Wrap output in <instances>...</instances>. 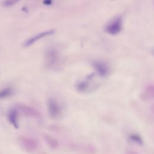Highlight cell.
Listing matches in <instances>:
<instances>
[{"label":"cell","instance_id":"obj_1","mask_svg":"<svg viewBox=\"0 0 154 154\" xmlns=\"http://www.w3.org/2000/svg\"><path fill=\"white\" fill-rule=\"evenodd\" d=\"M123 27V20L122 17L117 16L110 20L105 26V30L106 32L111 35H116L119 34Z\"/></svg>","mask_w":154,"mask_h":154},{"label":"cell","instance_id":"obj_6","mask_svg":"<svg viewBox=\"0 0 154 154\" xmlns=\"http://www.w3.org/2000/svg\"><path fill=\"white\" fill-rule=\"evenodd\" d=\"M46 61L48 66L54 67L57 66L59 61V54L54 49H49L46 54Z\"/></svg>","mask_w":154,"mask_h":154},{"label":"cell","instance_id":"obj_2","mask_svg":"<svg viewBox=\"0 0 154 154\" xmlns=\"http://www.w3.org/2000/svg\"><path fill=\"white\" fill-rule=\"evenodd\" d=\"M48 111L49 116L53 119H58L62 115V109L60 103L54 99L49 98L47 103Z\"/></svg>","mask_w":154,"mask_h":154},{"label":"cell","instance_id":"obj_7","mask_svg":"<svg viewBox=\"0 0 154 154\" xmlns=\"http://www.w3.org/2000/svg\"><path fill=\"white\" fill-rule=\"evenodd\" d=\"M55 32L54 30L53 29H51V30H48V31H44V32H42L40 34H38L32 37H31L29 39L27 40L25 43H24V46L25 47H28V46H30L31 45H32L33 43H34L35 42H36L37 41L39 40L40 39L45 37H46V36H48V35H52V34H54Z\"/></svg>","mask_w":154,"mask_h":154},{"label":"cell","instance_id":"obj_12","mask_svg":"<svg viewBox=\"0 0 154 154\" xmlns=\"http://www.w3.org/2000/svg\"><path fill=\"white\" fill-rule=\"evenodd\" d=\"M16 1H19V0H16Z\"/></svg>","mask_w":154,"mask_h":154},{"label":"cell","instance_id":"obj_4","mask_svg":"<svg viewBox=\"0 0 154 154\" xmlns=\"http://www.w3.org/2000/svg\"><path fill=\"white\" fill-rule=\"evenodd\" d=\"M7 120L10 125L15 129L19 127V114L16 108H13L8 110L7 112Z\"/></svg>","mask_w":154,"mask_h":154},{"label":"cell","instance_id":"obj_8","mask_svg":"<svg viewBox=\"0 0 154 154\" xmlns=\"http://www.w3.org/2000/svg\"><path fill=\"white\" fill-rule=\"evenodd\" d=\"M144 97L147 99H153L154 98V85H148L143 93Z\"/></svg>","mask_w":154,"mask_h":154},{"label":"cell","instance_id":"obj_10","mask_svg":"<svg viewBox=\"0 0 154 154\" xmlns=\"http://www.w3.org/2000/svg\"><path fill=\"white\" fill-rule=\"evenodd\" d=\"M129 139L132 142L138 144L139 145H143V140L141 137L137 134H131L129 136Z\"/></svg>","mask_w":154,"mask_h":154},{"label":"cell","instance_id":"obj_11","mask_svg":"<svg viewBox=\"0 0 154 154\" xmlns=\"http://www.w3.org/2000/svg\"><path fill=\"white\" fill-rule=\"evenodd\" d=\"M43 3L46 5H49L52 3V0H44Z\"/></svg>","mask_w":154,"mask_h":154},{"label":"cell","instance_id":"obj_9","mask_svg":"<svg viewBox=\"0 0 154 154\" xmlns=\"http://www.w3.org/2000/svg\"><path fill=\"white\" fill-rule=\"evenodd\" d=\"M13 90L11 87H6L0 90V99H5L11 96Z\"/></svg>","mask_w":154,"mask_h":154},{"label":"cell","instance_id":"obj_5","mask_svg":"<svg viewBox=\"0 0 154 154\" xmlns=\"http://www.w3.org/2000/svg\"><path fill=\"white\" fill-rule=\"evenodd\" d=\"M92 66L99 76L105 77L108 75L109 68L105 62L102 61H94L92 63Z\"/></svg>","mask_w":154,"mask_h":154},{"label":"cell","instance_id":"obj_3","mask_svg":"<svg viewBox=\"0 0 154 154\" xmlns=\"http://www.w3.org/2000/svg\"><path fill=\"white\" fill-rule=\"evenodd\" d=\"M93 76V75H90L86 80L79 81L76 85V90L80 93H87L92 91L94 88L93 85L91 84V81Z\"/></svg>","mask_w":154,"mask_h":154}]
</instances>
